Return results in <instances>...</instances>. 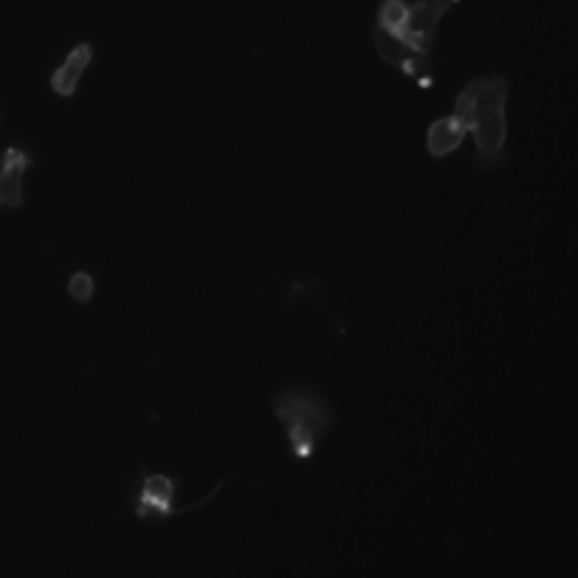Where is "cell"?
I'll list each match as a JSON object with an SVG mask.
<instances>
[{"label":"cell","mask_w":578,"mask_h":578,"mask_svg":"<svg viewBox=\"0 0 578 578\" xmlns=\"http://www.w3.org/2000/svg\"><path fill=\"white\" fill-rule=\"evenodd\" d=\"M508 79L502 73L472 79L457 99H454V116L477 141V167L491 170L502 165L508 141Z\"/></svg>","instance_id":"1"},{"label":"cell","mask_w":578,"mask_h":578,"mask_svg":"<svg viewBox=\"0 0 578 578\" xmlns=\"http://www.w3.org/2000/svg\"><path fill=\"white\" fill-rule=\"evenodd\" d=\"M274 415L285 432L291 454L296 461H310L316 446L336 427L333 407L316 387H283L274 393Z\"/></svg>","instance_id":"2"},{"label":"cell","mask_w":578,"mask_h":578,"mask_svg":"<svg viewBox=\"0 0 578 578\" xmlns=\"http://www.w3.org/2000/svg\"><path fill=\"white\" fill-rule=\"evenodd\" d=\"M457 3H461V0H412V3H407V14H404L401 26L389 34H393L395 39H401L404 46L412 48V52L423 54V57H432L441 20L446 18L449 9L457 7Z\"/></svg>","instance_id":"3"},{"label":"cell","mask_w":578,"mask_h":578,"mask_svg":"<svg viewBox=\"0 0 578 578\" xmlns=\"http://www.w3.org/2000/svg\"><path fill=\"white\" fill-rule=\"evenodd\" d=\"M175 491H178V477L170 474H147L141 468V488L133 494V511L138 520L161 525L170 517L178 513H190L195 508H175Z\"/></svg>","instance_id":"4"},{"label":"cell","mask_w":578,"mask_h":578,"mask_svg":"<svg viewBox=\"0 0 578 578\" xmlns=\"http://www.w3.org/2000/svg\"><path fill=\"white\" fill-rule=\"evenodd\" d=\"M373 39H375V52H378V57H382L387 66L398 68V71L407 73V77H415L418 82H423V88H429L427 73H429V68H432L429 57H423V54L407 48L401 39H395L393 34L384 32V29H378V26L373 29Z\"/></svg>","instance_id":"5"},{"label":"cell","mask_w":578,"mask_h":578,"mask_svg":"<svg viewBox=\"0 0 578 578\" xmlns=\"http://www.w3.org/2000/svg\"><path fill=\"white\" fill-rule=\"evenodd\" d=\"M34 165H37V158L20 147L3 150V158H0V206H7V209L23 206V175Z\"/></svg>","instance_id":"6"},{"label":"cell","mask_w":578,"mask_h":578,"mask_svg":"<svg viewBox=\"0 0 578 578\" xmlns=\"http://www.w3.org/2000/svg\"><path fill=\"white\" fill-rule=\"evenodd\" d=\"M93 63V46L91 43H77V46L68 52V57L57 66V71L52 73L48 86L57 97H73L82 82V73L88 71V66Z\"/></svg>","instance_id":"7"},{"label":"cell","mask_w":578,"mask_h":578,"mask_svg":"<svg viewBox=\"0 0 578 578\" xmlns=\"http://www.w3.org/2000/svg\"><path fill=\"white\" fill-rule=\"evenodd\" d=\"M466 127L457 116H443L434 118L432 125L427 131V152L432 158H446L452 152L461 150V145L466 141Z\"/></svg>","instance_id":"8"},{"label":"cell","mask_w":578,"mask_h":578,"mask_svg":"<svg viewBox=\"0 0 578 578\" xmlns=\"http://www.w3.org/2000/svg\"><path fill=\"white\" fill-rule=\"evenodd\" d=\"M68 294L77 299V303H88L93 296V276L88 271H77V274L68 280Z\"/></svg>","instance_id":"9"}]
</instances>
